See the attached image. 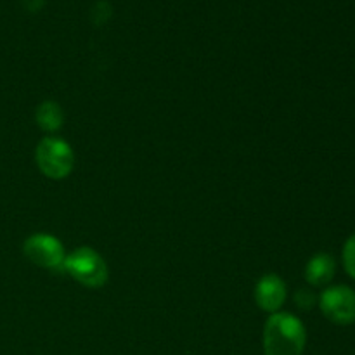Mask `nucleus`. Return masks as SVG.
<instances>
[{
	"mask_svg": "<svg viewBox=\"0 0 355 355\" xmlns=\"http://www.w3.org/2000/svg\"><path fill=\"white\" fill-rule=\"evenodd\" d=\"M307 343L305 326L297 315L276 312L263 326V355H302Z\"/></svg>",
	"mask_w": 355,
	"mask_h": 355,
	"instance_id": "1",
	"label": "nucleus"
},
{
	"mask_svg": "<svg viewBox=\"0 0 355 355\" xmlns=\"http://www.w3.org/2000/svg\"><path fill=\"white\" fill-rule=\"evenodd\" d=\"M62 270L68 272L76 283L85 288H103L110 279V267L106 260L90 246H80L66 253Z\"/></svg>",
	"mask_w": 355,
	"mask_h": 355,
	"instance_id": "2",
	"label": "nucleus"
},
{
	"mask_svg": "<svg viewBox=\"0 0 355 355\" xmlns=\"http://www.w3.org/2000/svg\"><path fill=\"white\" fill-rule=\"evenodd\" d=\"M35 162L45 177L62 180L75 168V153L64 139L44 137L35 149Z\"/></svg>",
	"mask_w": 355,
	"mask_h": 355,
	"instance_id": "3",
	"label": "nucleus"
},
{
	"mask_svg": "<svg viewBox=\"0 0 355 355\" xmlns=\"http://www.w3.org/2000/svg\"><path fill=\"white\" fill-rule=\"evenodd\" d=\"M23 253L33 266L47 270H62L66 259L62 243L49 232H35L28 236L23 245Z\"/></svg>",
	"mask_w": 355,
	"mask_h": 355,
	"instance_id": "4",
	"label": "nucleus"
},
{
	"mask_svg": "<svg viewBox=\"0 0 355 355\" xmlns=\"http://www.w3.org/2000/svg\"><path fill=\"white\" fill-rule=\"evenodd\" d=\"M319 307L328 321L338 326L355 322V291L345 284L326 288L319 298Z\"/></svg>",
	"mask_w": 355,
	"mask_h": 355,
	"instance_id": "5",
	"label": "nucleus"
},
{
	"mask_svg": "<svg viewBox=\"0 0 355 355\" xmlns=\"http://www.w3.org/2000/svg\"><path fill=\"white\" fill-rule=\"evenodd\" d=\"M288 297L286 283L277 274H266L255 286V302L262 311L276 314L281 311Z\"/></svg>",
	"mask_w": 355,
	"mask_h": 355,
	"instance_id": "6",
	"label": "nucleus"
},
{
	"mask_svg": "<svg viewBox=\"0 0 355 355\" xmlns=\"http://www.w3.org/2000/svg\"><path fill=\"white\" fill-rule=\"evenodd\" d=\"M336 262L329 253H318L305 266V279L315 288H322L335 277Z\"/></svg>",
	"mask_w": 355,
	"mask_h": 355,
	"instance_id": "7",
	"label": "nucleus"
},
{
	"mask_svg": "<svg viewBox=\"0 0 355 355\" xmlns=\"http://www.w3.org/2000/svg\"><path fill=\"white\" fill-rule=\"evenodd\" d=\"M35 120H37V125L42 130L58 132L62 127V121H64V113H62V107L55 101H45L37 107Z\"/></svg>",
	"mask_w": 355,
	"mask_h": 355,
	"instance_id": "8",
	"label": "nucleus"
},
{
	"mask_svg": "<svg viewBox=\"0 0 355 355\" xmlns=\"http://www.w3.org/2000/svg\"><path fill=\"white\" fill-rule=\"evenodd\" d=\"M342 259L347 274H349L352 279H355V234L350 236L345 241V245H343Z\"/></svg>",
	"mask_w": 355,
	"mask_h": 355,
	"instance_id": "9",
	"label": "nucleus"
},
{
	"mask_svg": "<svg viewBox=\"0 0 355 355\" xmlns=\"http://www.w3.org/2000/svg\"><path fill=\"white\" fill-rule=\"evenodd\" d=\"M92 12L96 23H104V21H107L111 17V6L107 2H97L94 6Z\"/></svg>",
	"mask_w": 355,
	"mask_h": 355,
	"instance_id": "10",
	"label": "nucleus"
}]
</instances>
